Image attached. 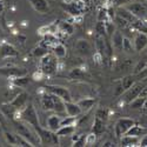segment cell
Returning a JSON list of instances; mask_svg holds the SVG:
<instances>
[{
	"instance_id": "6da1fadb",
	"label": "cell",
	"mask_w": 147,
	"mask_h": 147,
	"mask_svg": "<svg viewBox=\"0 0 147 147\" xmlns=\"http://www.w3.org/2000/svg\"><path fill=\"white\" fill-rule=\"evenodd\" d=\"M14 127H16L19 136H21L22 138H25L32 146H36V145L40 144V139H39L38 133L35 132V129L31 125L26 124L25 121L24 122L16 121L14 122Z\"/></svg>"
},
{
	"instance_id": "7a4b0ae2",
	"label": "cell",
	"mask_w": 147,
	"mask_h": 147,
	"mask_svg": "<svg viewBox=\"0 0 147 147\" xmlns=\"http://www.w3.org/2000/svg\"><path fill=\"white\" fill-rule=\"evenodd\" d=\"M20 119L25 121L26 124L31 125L35 131L40 127L39 119H38V113H36L33 104H28L21 109L20 112Z\"/></svg>"
},
{
	"instance_id": "3957f363",
	"label": "cell",
	"mask_w": 147,
	"mask_h": 147,
	"mask_svg": "<svg viewBox=\"0 0 147 147\" xmlns=\"http://www.w3.org/2000/svg\"><path fill=\"white\" fill-rule=\"evenodd\" d=\"M40 72L44 76H52L58 69V58L54 54L47 53L40 58Z\"/></svg>"
},
{
	"instance_id": "277c9868",
	"label": "cell",
	"mask_w": 147,
	"mask_h": 147,
	"mask_svg": "<svg viewBox=\"0 0 147 147\" xmlns=\"http://www.w3.org/2000/svg\"><path fill=\"white\" fill-rule=\"evenodd\" d=\"M136 124V121L129 118H121L117 121V124L114 126V132H115V137L120 139L124 134L128 132V129Z\"/></svg>"
},
{
	"instance_id": "5b68a950",
	"label": "cell",
	"mask_w": 147,
	"mask_h": 147,
	"mask_svg": "<svg viewBox=\"0 0 147 147\" xmlns=\"http://www.w3.org/2000/svg\"><path fill=\"white\" fill-rule=\"evenodd\" d=\"M44 88H45L46 92L54 94V95H58L65 101H71L72 100V95H71L68 88H66L64 86H59V85H47V86H45Z\"/></svg>"
},
{
	"instance_id": "8992f818",
	"label": "cell",
	"mask_w": 147,
	"mask_h": 147,
	"mask_svg": "<svg viewBox=\"0 0 147 147\" xmlns=\"http://www.w3.org/2000/svg\"><path fill=\"white\" fill-rule=\"evenodd\" d=\"M0 76L6 77L8 79L17 78V77H22V76H27V69L24 68V67L5 66V67H0Z\"/></svg>"
},
{
	"instance_id": "52a82bcc",
	"label": "cell",
	"mask_w": 147,
	"mask_h": 147,
	"mask_svg": "<svg viewBox=\"0 0 147 147\" xmlns=\"http://www.w3.org/2000/svg\"><path fill=\"white\" fill-rule=\"evenodd\" d=\"M144 87V84L141 82H134L132 86L125 91V94H124V100L126 104H129L131 101H133L136 98H138L140 95V92Z\"/></svg>"
},
{
	"instance_id": "ba28073f",
	"label": "cell",
	"mask_w": 147,
	"mask_h": 147,
	"mask_svg": "<svg viewBox=\"0 0 147 147\" xmlns=\"http://www.w3.org/2000/svg\"><path fill=\"white\" fill-rule=\"evenodd\" d=\"M76 52L81 57H88L92 53V46L88 40L86 39H79L74 45Z\"/></svg>"
},
{
	"instance_id": "9c48e42d",
	"label": "cell",
	"mask_w": 147,
	"mask_h": 147,
	"mask_svg": "<svg viewBox=\"0 0 147 147\" xmlns=\"http://www.w3.org/2000/svg\"><path fill=\"white\" fill-rule=\"evenodd\" d=\"M27 100H28V94L26 92H20L13 98V100L9 102V106L21 111V109L27 105Z\"/></svg>"
},
{
	"instance_id": "30bf717a",
	"label": "cell",
	"mask_w": 147,
	"mask_h": 147,
	"mask_svg": "<svg viewBox=\"0 0 147 147\" xmlns=\"http://www.w3.org/2000/svg\"><path fill=\"white\" fill-rule=\"evenodd\" d=\"M126 8L131 12V13L137 17V18H144L146 14H147V7L146 5L144 4H140V3H133V4H129L126 6Z\"/></svg>"
},
{
	"instance_id": "8fae6325",
	"label": "cell",
	"mask_w": 147,
	"mask_h": 147,
	"mask_svg": "<svg viewBox=\"0 0 147 147\" xmlns=\"http://www.w3.org/2000/svg\"><path fill=\"white\" fill-rule=\"evenodd\" d=\"M18 55V51L16 47L11 44L4 42L0 45V59H7V58H14Z\"/></svg>"
},
{
	"instance_id": "7c38bea8",
	"label": "cell",
	"mask_w": 147,
	"mask_h": 147,
	"mask_svg": "<svg viewBox=\"0 0 147 147\" xmlns=\"http://www.w3.org/2000/svg\"><path fill=\"white\" fill-rule=\"evenodd\" d=\"M146 47H147V34L139 32L136 35V38H134V50L141 52Z\"/></svg>"
},
{
	"instance_id": "4fadbf2b",
	"label": "cell",
	"mask_w": 147,
	"mask_h": 147,
	"mask_svg": "<svg viewBox=\"0 0 147 147\" xmlns=\"http://www.w3.org/2000/svg\"><path fill=\"white\" fill-rule=\"evenodd\" d=\"M28 1L38 13L44 14L47 13L48 9H50V5H48L47 0H28Z\"/></svg>"
},
{
	"instance_id": "5bb4252c",
	"label": "cell",
	"mask_w": 147,
	"mask_h": 147,
	"mask_svg": "<svg viewBox=\"0 0 147 147\" xmlns=\"http://www.w3.org/2000/svg\"><path fill=\"white\" fill-rule=\"evenodd\" d=\"M60 121H61V118L59 114L50 115L46 120V128L52 131V132H57L60 127Z\"/></svg>"
},
{
	"instance_id": "9a60e30c",
	"label": "cell",
	"mask_w": 147,
	"mask_h": 147,
	"mask_svg": "<svg viewBox=\"0 0 147 147\" xmlns=\"http://www.w3.org/2000/svg\"><path fill=\"white\" fill-rule=\"evenodd\" d=\"M65 111H66L67 115L77 117V118L82 113L79 105L76 104V102H72V100L71 101H65Z\"/></svg>"
},
{
	"instance_id": "2e32d148",
	"label": "cell",
	"mask_w": 147,
	"mask_h": 147,
	"mask_svg": "<svg viewBox=\"0 0 147 147\" xmlns=\"http://www.w3.org/2000/svg\"><path fill=\"white\" fill-rule=\"evenodd\" d=\"M139 137L136 136H129V134H124L120 138V145L124 147H129V146H137L139 145Z\"/></svg>"
},
{
	"instance_id": "e0dca14e",
	"label": "cell",
	"mask_w": 147,
	"mask_h": 147,
	"mask_svg": "<svg viewBox=\"0 0 147 147\" xmlns=\"http://www.w3.org/2000/svg\"><path fill=\"white\" fill-rule=\"evenodd\" d=\"M41 106L45 111H53L54 102H53V96L51 93L46 92L41 95Z\"/></svg>"
},
{
	"instance_id": "ac0fdd59",
	"label": "cell",
	"mask_w": 147,
	"mask_h": 147,
	"mask_svg": "<svg viewBox=\"0 0 147 147\" xmlns=\"http://www.w3.org/2000/svg\"><path fill=\"white\" fill-rule=\"evenodd\" d=\"M77 104L81 108V112L82 113H86V112L91 111V109L93 108V106L95 105V99H93V98H85V99L78 101Z\"/></svg>"
},
{
	"instance_id": "d6986e66",
	"label": "cell",
	"mask_w": 147,
	"mask_h": 147,
	"mask_svg": "<svg viewBox=\"0 0 147 147\" xmlns=\"http://www.w3.org/2000/svg\"><path fill=\"white\" fill-rule=\"evenodd\" d=\"M52 96H53V102H54L53 111H54L57 114L66 113V111H65V100H63L60 96L54 95V94H52Z\"/></svg>"
},
{
	"instance_id": "ffe728a7",
	"label": "cell",
	"mask_w": 147,
	"mask_h": 147,
	"mask_svg": "<svg viewBox=\"0 0 147 147\" xmlns=\"http://www.w3.org/2000/svg\"><path fill=\"white\" fill-rule=\"evenodd\" d=\"M117 16H119V17H121L122 19H125L126 21H128L131 25L138 19L137 17H134L126 7H119V8H118V13H117Z\"/></svg>"
},
{
	"instance_id": "44dd1931",
	"label": "cell",
	"mask_w": 147,
	"mask_h": 147,
	"mask_svg": "<svg viewBox=\"0 0 147 147\" xmlns=\"http://www.w3.org/2000/svg\"><path fill=\"white\" fill-rule=\"evenodd\" d=\"M80 4L81 3H76V1L69 3L65 6V9H67L68 13H71L73 17H79L81 14V12H82V7H81Z\"/></svg>"
},
{
	"instance_id": "7402d4cb",
	"label": "cell",
	"mask_w": 147,
	"mask_h": 147,
	"mask_svg": "<svg viewBox=\"0 0 147 147\" xmlns=\"http://www.w3.org/2000/svg\"><path fill=\"white\" fill-rule=\"evenodd\" d=\"M76 132V127L73 125H69V126H60L59 129L55 132L57 136L60 137V138H64V137H71L73 136Z\"/></svg>"
},
{
	"instance_id": "603a6c76",
	"label": "cell",
	"mask_w": 147,
	"mask_h": 147,
	"mask_svg": "<svg viewBox=\"0 0 147 147\" xmlns=\"http://www.w3.org/2000/svg\"><path fill=\"white\" fill-rule=\"evenodd\" d=\"M11 84L13 85L14 87H26L27 85L30 84V78L27 76H22V77H17V78H12L11 79Z\"/></svg>"
},
{
	"instance_id": "cb8c5ba5",
	"label": "cell",
	"mask_w": 147,
	"mask_h": 147,
	"mask_svg": "<svg viewBox=\"0 0 147 147\" xmlns=\"http://www.w3.org/2000/svg\"><path fill=\"white\" fill-rule=\"evenodd\" d=\"M122 40H124V36H122L120 31H114L112 34V45L115 50H122Z\"/></svg>"
},
{
	"instance_id": "d4e9b609",
	"label": "cell",
	"mask_w": 147,
	"mask_h": 147,
	"mask_svg": "<svg viewBox=\"0 0 147 147\" xmlns=\"http://www.w3.org/2000/svg\"><path fill=\"white\" fill-rule=\"evenodd\" d=\"M52 50H53V54H54L58 59H63V58H65L66 54H67V48H66V46L63 45V44H60V42L55 44V45L52 47Z\"/></svg>"
},
{
	"instance_id": "484cf974",
	"label": "cell",
	"mask_w": 147,
	"mask_h": 147,
	"mask_svg": "<svg viewBox=\"0 0 147 147\" xmlns=\"http://www.w3.org/2000/svg\"><path fill=\"white\" fill-rule=\"evenodd\" d=\"M104 131H105V121L95 117L94 122H93V127H92V133H94L95 136H99Z\"/></svg>"
},
{
	"instance_id": "4316f807",
	"label": "cell",
	"mask_w": 147,
	"mask_h": 147,
	"mask_svg": "<svg viewBox=\"0 0 147 147\" xmlns=\"http://www.w3.org/2000/svg\"><path fill=\"white\" fill-rule=\"evenodd\" d=\"M59 31L65 33L66 35L68 34H72L73 32H74V26H73V24L68 22V21H61L59 24Z\"/></svg>"
},
{
	"instance_id": "83f0119b",
	"label": "cell",
	"mask_w": 147,
	"mask_h": 147,
	"mask_svg": "<svg viewBox=\"0 0 147 147\" xmlns=\"http://www.w3.org/2000/svg\"><path fill=\"white\" fill-rule=\"evenodd\" d=\"M132 26L136 28L138 32H142V33H147V24L144 21V20H141L140 18H138L136 21H134L133 24H132Z\"/></svg>"
},
{
	"instance_id": "f1b7e54d",
	"label": "cell",
	"mask_w": 147,
	"mask_h": 147,
	"mask_svg": "<svg viewBox=\"0 0 147 147\" xmlns=\"http://www.w3.org/2000/svg\"><path fill=\"white\" fill-rule=\"evenodd\" d=\"M136 82V80H134V77L133 76H126L125 78L121 79V87H122V91H126L128 90L132 85Z\"/></svg>"
},
{
	"instance_id": "f546056e",
	"label": "cell",
	"mask_w": 147,
	"mask_h": 147,
	"mask_svg": "<svg viewBox=\"0 0 147 147\" xmlns=\"http://www.w3.org/2000/svg\"><path fill=\"white\" fill-rule=\"evenodd\" d=\"M145 101H146V98L145 96H138L133 101L129 102V106L131 108L133 109H138V108H142L144 105H145Z\"/></svg>"
},
{
	"instance_id": "4dcf8cb0",
	"label": "cell",
	"mask_w": 147,
	"mask_h": 147,
	"mask_svg": "<svg viewBox=\"0 0 147 147\" xmlns=\"http://www.w3.org/2000/svg\"><path fill=\"white\" fill-rule=\"evenodd\" d=\"M122 51H125L126 53H132L134 51L132 41L128 38H125V36H124V40H122Z\"/></svg>"
},
{
	"instance_id": "1f68e13d",
	"label": "cell",
	"mask_w": 147,
	"mask_h": 147,
	"mask_svg": "<svg viewBox=\"0 0 147 147\" xmlns=\"http://www.w3.org/2000/svg\"><path fill=\"white\" fill-rule=\"evenodd\" d=\"M77 124V117H66L65 119H61L60 121V126H69V125H73L74 126Z\"/></svg>"
},
{
	"instance_id": "d6a6232c",
	"label": "cell",
	"mask_w": 147,
	"mask_h": 147,
	"mask_svg": "<svg viewBox=\"0 0 147 147\" xmlns=\"http://www.w3.org/2000/svg\"><path fill=\"white\" fill-rule=\"evenodd\" d=\"M142 132H144V129H142L140 126H138V125L134 124V125L128 129V132H127L126 134H129V136H136V137H139V136H141V134H142Z\"/></svg>"
},
{
	"instance_id": "836d02e7",
	"label": "cell",
	"mask_w": 147,
	"mask_h": 147,
	"mask_svg": "<svg viewBox=\"0 0 147 147\" xmlns=\"http://www.w3.org/2000/svg\"><path fill=\"white\" fill-rule=\"evenodd\" d=\"M95 31L98 32L100 36H105L106 35V27H105V21H98L96 26H95Z\"/></svg>"
},
{
	"instance_id": "e575fe53",
	"label": "cell",
	"mask_w": 147,
	"mask_h": 147,
	"mask_svg": "<svg viewBox=\"0 0 147 147\" xmlns=\"http://www.w3.org/2000/svg\"><path fill=\"white\" fill-rule=\"evenodd\" d=\"M45 54H47V50H46L45 47L39 46V47H35L34 50H33V55L35 58H42Z\"/></svg>"
},
{
	"instance_id": "d590c367",
	"label": "cell",
	"mask_w": 147,
	"mask_h": 147,
	"mask_svg": "<svg viewBox=\"0 0 147 147\" xmlns=\"http://www.w3.org/2000/svg\"><path fill=\"white\" fill-rule=\"evenodd\" d=\"M115 19H117V24H118V26H119L120 28H122V30L127 28V27H128V25H131V24H129L128 21H126L125 19H122V18H121V17H119V16H117V17H115Z\"/></svg>"
},
{
	"instance_id": "8d00e7d4",
	"label": "cell",
	"mask_w": 147,
	"mask_h": 147,
	"mask_svg": "<svg viewBox=\"0 0 147 147\" xmlns=\"http://www.w3.org/2000/svg\"><path fill=\"white\" fill-rule=\"evenodd\" d=\"M5 138L7 142H9V145H17V137L14 134H12L9 132H5Z\"/></svg>"
},
{
	"instance_id": "74e56055",
	"label": "cell",
	"mask_w": 147,
	"mask_h": 147,
	"mask_svg": "<svg viewBox=\"0 0 147 147\" xmlns=\"http://www.w3.org/2000/svg\"><path fill=\"white\" fill-rule=\"evenodd\" d=\"M95 117H96V118H99V119H101V120H104V121H106L108 114H107V111H106V109L100 108V109H98V111H96Z\"/></svg>"
},
{
	"instance_id": "f35d334b",
	"label": "cell",
	"mask_w": 147,
	"mask_h": 147,
	"mask_svg": "<svg viewBox=\"0 0 147 147\" xmlns=\"http://www.w3.org/2000/svg\"><path fill=\"white\" fill-rule=\"evenodd\" d=\"M98 20H100V21H107V20H109L108 14H107V9H101L99 12V17H98Z\"/></svg>"
},
{
	"instance_id": "ab89813d",
	"label": "cell",
	"mask_w": 147,
	"mask_h": 147,
	"mask_svg": "<svg viewBox=\"0 0 147 147\" xmlns=\"http://www.w3.org/2000/svg\"><path fill=\"white\" fill-rule=\"evenodd\" d=\"M95 142V134L94 133H91L88 136H86V145L87 146H91Z\"/></svg>"
},
{
	"instance_id": "60d3db41",
	"label": "cell",
	"mask_w": 147,
	"mask_h": 147,
	"mask_svg": "<svg viewBox=\"0 0 147 147\" xmlns=\"http://www.w3.org/2000/svg\"><path fill=\"white\" fill-rule=\"evenodd\" d=\"M81 76H82V72L79 68H74V69L71 72V74H69L71 78H80Z\"/></svg>"
},
{
	"instance_id": "b9f144b4",
	"label": "cell",
	"mask_w": 147,
	"mask_h": 147,
	"mask_svg": "<svg viewBox=\"0 0 147 147\" xmlns=\"http://www.w3.org/2000/svg\"><path fill=\"white\" fill-rule=\"evenodd\" d=\"M147 66V63H146V61H140V63L138 64V66L136 67V71H134V73H136V74H137V73H139L142 68H145Z\"/></svg>"
},
{
	"instance_id": "7bdbcfd3",
	"label": "cell",
	"mask_w": 147,
	"mask_h": 147,
	"mask_svg": "<svg viewBox=\"0 0 147 147\" xmlns=\"http://www.w3.org/2000/svg\"><path fill=\"white\" fill-rule=\"evenodd\" d=\"M139 146H141V147H147V134H146V136H144V137L139 140Z\"/></svg>"
},
{
	"instance_id": "ee69618b",
	"label": "cell",
	"mask_w": 147,
	"mask_h": 147,
	"mask_svg": "<svg viewBox=\"0 0 147 147\" xmlns=\"http://www.w3.org/2000/svg\"><path fill=\"white\" fill-rule=\"evenodd\" d=\"M128 0H113V5L114 6H121V5H125Z\"/></svg>"
},
{
	"instance_id": "f6af8a7d",
	"label": "cell",
	"mask_w": 147,
	"mask_h": 147,
	"mask_svg": "<svg viewBox=\"0 0 147 147\" xmlns=\"http://www.w3.org/2000/svg\"><path fill=\"white\" fill-rule=\"evenodd\" d=\"M139 96H145V98L147 96V85H144V87H142Z\"/></svg>"
},
{
	"instance_id": "bcb514c9",
	"label": "cell",
	"mask_w": 147,
	"mask_h": 147,
	"mask_svg": "<svg viewBox=\"0 0 147 147\" xmlns=\"http://www.w3.org/2000/svg\"><path fill=\"white\" fill-rule=\"evenodd\" d=\"M4 8H5V5H4V3H3V0H0V13H3Z\"/></svg>"
},
{
	"instance_id": "7dc6e473",
	"label": "cell",
	"mask_w": 147,
	"mask_h": 147,
	"mask_svg": "<svg viewBox=\"0 0 147 147\" xmlns=\"http://www.w3.org/2000/svg\"><path fill=\"white\" fill-rule=\"evenodd\" d=\"M104 146H113V145H112L111 142H105V145H104Z\"/></svg>"
},
{
	"instance_id": "c3c4849f",
	"label": "cell",
	"mask_w": 147,
	"mask_h": 147,
	"mask_svg": "<svg viewBox=\"0 0 147 147\" xmlns=\"http://www.w3.org/2000/svg\"><path fill=\"white\" fill-rule=\"evenodd\" d=\"M146 1H147V0H146Z\"/></svg>"
}]
</instances>
